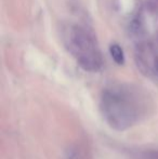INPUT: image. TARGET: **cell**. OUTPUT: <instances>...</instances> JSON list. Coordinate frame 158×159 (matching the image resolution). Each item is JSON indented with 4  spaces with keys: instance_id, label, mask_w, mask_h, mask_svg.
<instances>
[{
    "instance_id": "obj_1",
    "label": "cell",
    "mask_w": 158,
    "mask_h": 159,
    "mask_svg": "<svg viewBox=\"0 0 158 159\" xmlns=\"http://www.w3.org/2000/svg\"><path fill=\"white\" fill-rule=\"evenodd\" d=\"M143 98L135 91L114 87L103 92L101 109L104 119L115 130H126L135 125L145 114Z\"/></svg>"
},
{
    "instance_id": "obj_2",
    "label": "cell",
    "mask_w": 158,
    "mask_h": 159,
    "mask_svg": "<svg viewBox=\"0 0 158 159\" xmlns=\"http://www.w3.org/2000/svg\"><path fill=\"white\" fill-rule=\"evenodd\" d=\"M68 50L84 69L97 71L102 66V57L94 38L84 28L73 26L68 33Z\"/></svg>"
},
{
    "instance_id": "obj_3",
    "label": "cell",
    "mask_w": 158,
    "mask_h": 159,
    "mask_svg": "<svg viewBox=\"0 0 158 159\" xmlns=\"http://www.w3.org/2000/svg\"><path fill=\"white\" fill-rule=\"evenodd\" d=\"M110 52L112 55L113 60L116 62L118 65H122L124 63V54L122 48L117 43H114L110 47Z\"/></svg>"
},
{
    "instance_id": "obj_4",
    "label": "cell",
    "mask_w": 158,
    "mask_h": 159,
    "mask_svg": "<svg viewBox=\"0 0 158 159\" xmlns=\"http://www.w3.org/2000/svg\"><path fill=\"white\" fill-rule=\"evenodd\" d=\"M157 71H158V64H157Z\"/></svg>"
}]
</instances>
